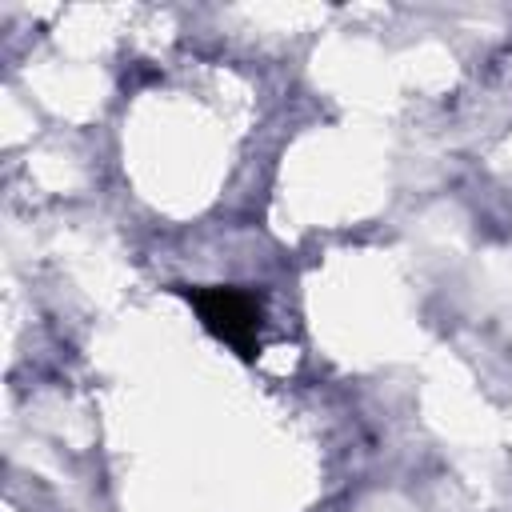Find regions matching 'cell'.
<instances>
[{
    "instance_id": "6da1fadb",
    "label": "cell",
    "mask_w": 512,
    "mask_h": 512,
    "mask_svg": "<svg viewBox=\"0 0 512 512\" xmlns=\"http://www.w3.org/2000/svg\"><path fill=\"white\" fill-rule=\"evenodd\" d=\"M192 304L200 308L204 324L220 340H228L240 356H252L260 312H256V304L244 292H236V288H208V292H192Z\"/></svg>"
}]
</instances>
